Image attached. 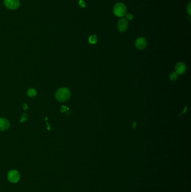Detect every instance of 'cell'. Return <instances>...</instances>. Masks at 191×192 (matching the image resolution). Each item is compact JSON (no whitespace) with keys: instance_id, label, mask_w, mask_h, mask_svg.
<instances>
[{"instance_id":"cell-1","label":"cell","mask_w":191,"mask_h":192,"mask_svg":"<svg viewBox=\"0 0 191 192\" xmlns=\"http://www.w3.org/2000/svg\"><path fill=\"white\" fill-rule=\"evenodd\" d=\"M71 96V92L67 88L62 87L58 89L55 93V97L60 102H65Z\"/></svg>"},{"instance_id":"cell-2","label":"cell","mask_w":191,"mask_h":192,"mask_svg":"<svg viewBox=\"0 0 191 192\" xmlns=\"http://www.w3.org/2000/svg\"><path fill=\"white\" fill-rule=\"evenodd\" d=\"M113 13L117 17H123L127 13L126 5L122 2H118L113 8Z\"/></svg>"},{"instance_id":"cell-3","label":"cell","mask_w":191,"mask_h":192,"mask_svg":"<svg viewBox=\"0 0 191 192\" xmlns=\"http://www.w3.org/2000/svg\"><path fill=\"white\" fill-rule=\"evenodd\" d=\"M128 22L125 18H121L118 21L117 28L119 32L123 33L125 32L128 28Z\"/></svg>"},{"instance_id":"cell-4","label":"cell","mask_w":191,"mask_h":192,"mask_svg":"<svg viewBox=\"0 0 191 192\" xmlns=\"http://www.w3.org/2000/svg\"><path fill=\"white\" fill-rule=\"evenodd\" d=\"M4 6L10 10L17 9L20 4V0H4Z\"/></svg>"},{"instance_id":"cell-5","label":"cell","mask_w":191,"mask_h":192,"mask_svg":"<svg viewBox=\"0 0 191 192\" xmlns=\"http://www.w3.org/2000/svg\"><path fill=\"white\" fill-rule=\"evenodd\" d=\"M7 178L11 183H15L19 180L20 176L19 171L16 170H12L8 173Z\"/></svg>"},{"instance_id":"cell-6","label":"cell","mask_w":191,"mask_h":192,"mask_svg":"<svg viewBox=\"0 0 191 192\" xmlns=\"http://www.w3.org/2000/svg\"><path fill=\"white\" fill-rule=\"evenodd\" d=\"M147 44H148L147 40L143 37H139L136 40V42H135L136 47L140 50H142L144 48H146V47L147 46Z\"/></svg>"},{"instance_id":"cell-7","label":"cell","mask_w":191,"mask_h":192,"mask_svg":"<svg viewBox=\"0 0 191 192\" xmlns=\"http://www.w3.org/2000/svg\"><path fill=\"white\" fill-rule=\"evenodd\" d=\"M175 70L177 74H184L187 71V66L183 62H179L175 65Z\"/></svg>"},{"instance_id":"cell-8","label":"cell","mask_w":191,"mask_h":192,"mask_svg":"<svg viewBox=\"0 0 191 192\" xmlns=\"http://www.w3.org/2000/svg\"><path fill=\"white\" fill-rule=\"evenodd\" d=\"M10 122L4 118H0V130L4 131L8 129L10 127Z\"/></svg>"},{"instance_id":"cell-9","label":"cell","mask_w":191,"mask_h":192,"mask_svg":"<svg viewBox=\"0 0 191 192\" xmlns=\"http://www.w3.org/2000/svg\"><path fill=\"white\" fill-rule=\"evenodd\" d=\"M97 41H98V38H97L96 35L93 34V35L90 36V37L89 38V42L90 44H96Z\"/></svg>"},{"instance_id":"cell-10","label":"cell","mask_w":191,"mask_h":192,"mask_svg":"<svg viewBox=\"0 0 191 192\" xmlns=\"http://www.w3.org/2000/svg\"><path fill=\"white\" fill-rule=\"evenodd\" d=\"M27 94L30 97H34L37 95V91L34 88H31L28 91Z\"/></svg>"},{"instance_id":"cell-11","label":"cell","mask_w":191,"mask_h":192,"mask_svg":"<svg viewBox=\"0 0 191 192\" xmlns=\"http://www.w3.org/2000/svg\"><path fill=\"white\" fill-rule=\"evenodd\" d=\"M178 74L176 73H172L169 75V79L172 81H175L178 79Z\"/></svg>"},{"instance_id":"cell-12","label":"cell","mask_w":191,"mask_h":192,"mask_svg":"<svg viewBox=\"0 0 191 192\" xmlns=\"http://www.w3.org/2000/svg\"><path fill=\"white\" fill-rule=\"evenodd\" d=\"M78 4H79V6H80L81 8H85V6H86V3H85V2L84 0H79V1H78Z\"/></svg>"},{"instance_id":"cell-13","label":"cell","mask_w":191,"mask_h":192,"mask_svg":"<svg viewBox=\"0 0 191 192\" xmlns=\"http://www.w3.org/2000/svg\"><path fill=\"white\" fill-rule=\"evenodd\" d=\"M125 16H126V20H132L134 18V16L131 13H126Z\"/></svg>"},{"instance_id":"cell-14","label":"cell","mask_w":191,"mask_h":192,"mask_svg":"<svg viewBox=\"0 0 191 192\" xmlns=\"http://www.w3.org/2000/svg\"><path fill=\"white\" fill-rule=\"evenodd\" d=\"M187 11L188 14L191 15V2H190L187 6Z\"/></svg>"}]
</instances>
